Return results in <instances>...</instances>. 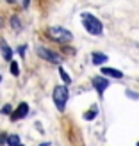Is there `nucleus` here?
Masks as SVG:
<instances>
[{
	"instance_id": "9d476101",
	"label": "nucleus",
	"mask_w": 139,
	"mask_h": 146,
	"mask_svg": "<svg viewBox=\"0 0 139 146\" xmlns=\"http://www.w3.org/2000/svg\"><path fill=\"white\" fill-rule=\"evenodd\" d=\"M7 144H9V146H18V144H20V137H18L16 134L9 135V137H7Z\"/></svg>"
},
{
	"instance_id": "6ab92c4d",
	"label": "nucleus",
	"mask_w": 139,
	"mask_h": 146,
	"mask_svg": "<svg viewBox=\"0 0 139 146\" xmlns=\"http://www.w3.org/2000/svg\"><path fill=\"white\" fill-rule=\"evenodd\" d=\"M18 146H21V144H18Z\"/></svg>"
},
{
	"instance_id": "f3484780",
	"label": "nucleus",
	"mask_w": 139,
	"mask_h": 146,
	"mask_svg": "<svg viewBox=\"0 0 139 146\" xmlns=\"http://www.w3.org/2000/svg\"><path fill=\"white\" fill-rule=\"evenodd\" d=\"M7 2H16V0H7Z\"/></svg>"
},
{
	"instance_id": "ddd939ff",
	"label": "nucleus",
	"mask_w": 139,
	"mask_h": 146,
	"mask_svg": "<svg viewBox=\"0 0 139 146\" xmlns=\"http://www.w3.org/2000/svg\"><path fill=\"white\" fill-rule=\"evenodd\" d=\"M59 73H61V77H63V80H64V82H66V84H70V82H71V78L68 77V73L64 71L63 68H59Z\"/></svg>"
},
{
	"instance_id": "f8f14e48",
	"label": "nucleus",
	"mask_w": 139,
	"mask_h": 146,
	"mask_svg": "<svg viewBox=\"0 0 139 146\" xmlns=\"http://www.w3.org/2000/svg\"><path fill=\"white\" fill-rule=\"evenodd\" d=\"M11 73L13 75H20V66H18V62H11Z\"/></svg>"
},
{
	"instance_id": "a211bd4d",
	"label": "nucleus",
	"mask_w": 139,
	"mask_h": 146,
	"mask_svg": "<svg viewBox=\"0 0 139 146\" xmlns=\"http://www.w3.org/2000/svg\"><path fill=\"white\" fill-rule=\"evenodd\" d=\"M0 25H2V18H0Z\"/></svg>"
},
{
	"instance_id": "aec40b11",
	"label": "nucleus",
	"mask_w": 139,
	"mask_h": 146,
	"mask_svg": "<svg viewBox=\"0 0 139 146\" xmlns=\"http://www.w3.org/2000/svg\"><path fill=\"white\" fill-rule=\"evenodd\" d=\"M137 146H139V143H137Z\"/></svg>"
},
{
	"instance_id": "9b49d317",
	"label": "nucleus",
	"mask_w": 139,
	"mask_h": 146,
	"mask_svg": "<svg viewBox=\"0 0 139 146\" xmlns=\"http://www.w3.org/2000/svg\"><path fill=\"white\" fill-rule=\"evenodd\" d=\"M11 25H13L14 31H21V23H20V18L18 16H13L11 18Z\"/></svg>"
},
{
	"instance_id": "1a4fd4ad",
	"label": "nucleus",
	"mask_w": 139,
	"mask_h": 146,
	"mask_svg": "<svg viewBox=\"0 0 139 146\" xmlns=\"http://www.w3.org/2000/svg\"><path fill=\"white\" fill-rule=\"evenodd\" d=\"M105 61H107V55H104V54H93V62L94 64H102Z\"/></svg>"
},
{
	"instance_id": "0eeeda50",
	"label": "nucleus",
	"mask_w": 139,
	"mask_h": 146,
	"mask_svg": "<svg viewBox=\"0 0 139 146\" xmlns=\"http://www.w3.org/2000/svg\"><path fill=\"white\" fill-rule=\"evenodd\" d=\"M102 75L105 77H112V78H121L123 73L120 70H114V68H102Z\"/></svg>"
},
{
	"instance_id": "7ed1b4c3",
	"label": "nucleus",
	"mask_w": 139,
	"mask_h": 146,
	"mask_svg": "<svg viewBox=\"0 0 139 146\" xmlns=\"http://www.w3.org/2000/svg\"><path fill=\"white\" fill-rule=\"evenodd\" d=\"M66 102H68V89L64 86H57L54 89V104L57 105L59 111H64Z\"/></svg>"
},
{
	"instance_id": "423d86ee",
	"label": "nucleus",
	"mask_w": 139,
	"mask_h": 146,
	"mask_svg": "<svg viewBox=\"0 0 139 146\" xmlns=\"http://www.w3.org/2000/svg\"><path fill=\"white\" fill-rule=\"evenodd\" d=\"M93 86H94V89L102 94V93L107 89L109 82H107V78H104V77H94V78H93Z\"/></svg>"
},
{
	"instance_id": "f03ea898",
	"label": "nucleus",
	"mask_w": 139,
	"mask_h": 146,
	"mask_svg": "<svg viewBox=\"0 0 139 146\" xmlns=\"http://www.w3.org/2000/svg\"><path fill=\"white\" fill-rule=\"evenodd\" d=\"M48 36L54 41H59V43H70L73 39L71 32L66 31V29H63V27H50L48 29Z\"/></svg>"
},
{
	"instance_id": "412c9836",
	"label": "nucleus",
	"mask_w": 139,
	"mask_h": 146,
	"mask_svg": "<svg viewBox=\"0 0 139 146\" xmlns=\"http://www.w3.org/2000/svg\"><path fill=\"white\" fill-rule=\"evenodd\" d=\"M0 78H2V77H0Z\"/></svg>"
},
{
	"instance_id": "4468645a",
	"label": "nucleus",
	"mask_w": 139,
	"mask_h": 146,
	"mask_svg": "<svg viewBox=\"0 0 139 146\" xmlns=\"http://www.w3.org/2000/svg\"><path fill=\"white\" fill-rule=\"evenodd\" d=\"M11 111H13L11 105H4L2 107V114H11Z\"/></svg>"
},
{
	"instance_id": "f257e3e1",
	"label": "nucleus",
	"mask_w": 139,
	"mask_h": 146,
	"mask_svg": "<svg viewBox=\"0 0 139 146\" xmlns=\"http://www.w3.org/2000/svg\"><path fill=\"white\" fill-rule=\"evenodd\" d=\"M82 25L86 27V31L93 34V36H100L102 31H104V27H102V21L98 18H94L93 14L89 13H84L82 14Z\"/></svg>"
},
{
	"instance_id": "6e6552de",
	"label": "nucleus",
	"mask_w": 139,
	"mask_h": 146,
	"mask_svg": "<svg viewBox=\"0 0 139 146\" xmlns=\"http://www.w3.org/2000/svg\"><path fill=\"white\" fill-rule=\"evenodd\" d=\"M2 54H4V57L7 61H11V57H13V52H11V48L7 46V43L5 41H2Z\"/></svg>"
},
{
	"instance_id": "dca6fc26",
	"label": "nucleus",
	"mask_w": 139,
	"mask_h": 146,
	"mask_svg": "<svg viewBox=\"0 0 139 146\" xmlns=\"http://www.w3.org/2000/svg\"><path fill=\"white\" fill-rule=\"evenodd\" d=\"M29 2H31V0H23V7H29Z\"/></svg>"
},
{
	"instance_id": "20e7f679",
	"label": "nucleus",
	"mask_w": 139,
	"mask_h": 146,
	"mask_svg": "<svg viewBox=\"0 0 139 146\" xmlns=\"http://www.w3.org/2000/svg\"><path fill=\"white\" fill-rule=\"evenodd\" d=\"M36 50H38V55L41 57V59H47L48 62H54V64H59V62H61L59 55L54 54V52H50V50H47L45 46H38Z\"/></svg>"
},
{
	"instance_id": "39448f33",
	"label": "nucleus",
	"mask_w": 139,
	"mask_h": 146,
	"mask_svg": "<svg viewBox=\"0 0 139 146\" xmlns=\"http://www.w3.org/2000/svg\"><path fill=\"white\" fill-rule=\"evenodd\" d=\"M27 114H29V105H27V104H20V105H18V109L13 112V116H11V118H13V121H16V119L25 118Z\"/></svg>"
},
{
	"instance_id": "2eb2a0df",
	"label": "nucleus",
	"mask_w": 139,
	"mask_h": 146,
	"mask_svg": "<svg viewBox=\"0 0 139 146\" xmlns=\"http://www.w3.org/2000/svg\"><path fill=\"white\" fill-rule=\"evenodd\" d=\"M94 116H96V111H91V112H87V114H86V119H93Z\"/></svg>"
}]
</instances>
